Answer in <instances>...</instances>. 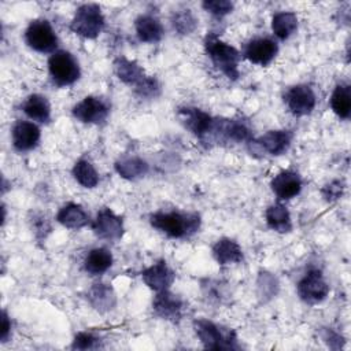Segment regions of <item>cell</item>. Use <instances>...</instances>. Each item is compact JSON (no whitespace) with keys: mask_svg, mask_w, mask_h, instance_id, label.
<instances>
[{"mask_svg":"<svg viewBox=\"0 0 351 351\" xmlns=\"http://www.w3.org/2000/svg\"><path fill=\"white\" fill-rule=\"evenodd\" d=\"M149 223L171 239H185L195 234L202 223L197 213L156 211L149 215Z\"/></svg>","mask_w":351,"mask_h":351,"instance_id":"obj_1","label":"cell"},{"mask_svg":"<svg viewBox=\"0 0 351 351\" xmlns=\"http://www.w3.org/2000/svg\"><path fill=\"white\" fill-rule=\"evenodd\" d=\"M204 51L213 64L229 80L239 78V63L241 60V52L237 48L222 41L217 34L208 33L204 37Z\"/></svg>","mask_w":351,"mask_h":351,"instance_id":"obj_2","label":"cell"},{"mask_svg":"<svg viewBox=\"0 0 351 351\" xmlns=\"http://www.w3.org/2000/svg\"><path fill=\"white\" fill-rule=\"evenodd\" d=\"M252 140V133L248 125L241 119L229 118H213L211 126L207 134L203 137L202 143L207 145L213 144H237L250 143Z\"/></svg>","mask_w":351,"mask_h":351,"instance_id":"obj_3","label":"cell"},{"mask_svg":"<svg viewBox=\"0 0 351 351\" xmlns=\"http://www.w3.org/2000/svg\"><path fill=\"white\" fill-rule=\"evenodd\" d=\"M193 329L207 350H239L237 335L233 329L223 325H218L206 318H197L193 321Z\"/></svg>","mask_w":351,"mask_h":351,"instance_id":"obj_4","label":"cell"},{"mask_svg":"<svg viewBox=\"0 0 351 351\" xmlns=\"http://www.w3.org/2000/svg\"><path fill=\"white\" fill-rule=\"evenodd\" d=\"M106 19L99 4L86 3L75 10L70 29L84 38H96L104 29Z\"/></svg>","mask_w":351,"mask_h":351,"instance_id":"obj_5","label":"cell"},{"mask_svg":"<svg viewBox=\"0 0 351 351\" xmlns=\"http://www.w3.org/2000/svg\"><path fill=\"white\" fill-rule=\"evenodd\" d=\"M48 71L56 86H69L78 81L81 69L75 56L64 49L55 51L48 59Z\"/></svg>","mask_w":351,"mask_h":351,"instance_id":"obj_6","label":"cell"},{"mask_svg":"<svg viewBox=\"0 0 351 351\" xmlns=\"http://www.w3.org/2000/svg\"><path fill=\"white\" fill-rule=\"evenodd\" d=\"M26 44L40 53L55 52L58 47V36L47 19H34L32 21L25 30Z\"/></svg>","mask_w":351,"mask_h":351,"instance_id":"obj_7","label":"cell"},{"mask_svg":"<svg viewBox=\"0 0 351 351\" xmlns=\"http://www.w3.org/2000/svg\"><path fill=\"white\" fill-rule=\"evenodd\" d=\"M298 296L306 304H318L329 295V285L318 269H310L296 285Z\"/></svg>","mask_w":351,"mask_h":351,"instance_id":"obj_8","label":"cell"},{"mask_svg":"<svg viewBox=\"0 0 351 351\" xmlns=\"http://www.w3.org/2000/svg\"><path fill=\"white\" fill-rule=\"evenodd\" d=\"M71 114L82 123L100 125L107 121L110 115V106L101 97L86 96L73 106Z\"/></svg>","mask_w":351,"mask_h":351,"instance_id":"obj_9","label":"cell"},{"mask_svg":"<svg viewBox=\"0 0 351 351\" xmlns=\"http://www.w3.org/2000/svg\"><path fill=\"white\" fill-rule=\"evenodd\" d=\"M90 226L99 239L107 241H118L125 230L122 218L108 207H103L97 211Z\"/></svg>","mask_w":351,"mask_h":351,"instance_id":"obj_10","label":"cell"},{"mask_svg":"<svg viewBox=\"0 0 351 351\" xmlns=\"http://www.w3.org/2000/svg\"><path fill=\"white\" fill-rule=\"evenodd\" d=\"M284 101L293 115L304 117L311 114L315 108L317 96L311 86L306 84H298L285 92Z\"/></svg>","mask_w":351,"mask_h":351,"instance_id":"obj_11","label":"cell"},{"mask_svg":"<svg viewBox=\"0 0 351 351\" xmlns=\"http://www.w3.org/2000/svg\"><path fill=\"white\" fill-rule=\"evenodd\" d=\"M278 53V44L270 37H255L243 48V56L252 64L267 66Z\"/></svg>","mask_w":351,"mask_h":351,"instance_id":"obj_12","label":"cell"},{"mask_svg":"<svg viewBox=\"0 0 351 351\" xmlns=\"http://www.w3.org/2000/svg\"><path fill=\"white\" fill-rule=\"evenodd\" d=\"M293 133L291 130H269L256 140H251L248 144L254 145L259 152H265L267 155L280 156L285 154L292 144Z\"/></svg>","mask_w":351,"mask_h":351,"instance_id":"obj_13","label":"cell"},{"mask_svg":"<svg viewBox=\"0 0 351 351\" xmlns=\"http://www.w3.org/2000/svg\"><path fill=\"white\" fill-rule=\"evenodd\" d=\"M177 118L186 130H189L193 136H196L202 141L203 137L207 134L214 117H211L208 112L197 107L186 106V107H180L177 110Z\"/></svg>","mask_w":351,"mask_h":351,"instance_id":"obj_14","label":"cell"},{"mask_svg":"<svg viewBox=\"0 0 351 351\" xmlns=\"http://www.w3.org/2000/svg\"><path fill=\"white\" fill-rule=\"evenodd\" d=\"M152 308L158 317L166 321L178 322L184 315L185 303L178 295L170 292V289H166L156 292L152 300Z\"/></svg>","mask_w":351,"mask_h":351,"instance_id":"obj_15","label":"cell"},{"mask_svg":"<svg viewBox=\"0 0 351 351\" xmlns=\"http://www.w3.org/2000/svg\"><path fill=\"white\" fill-rule=\"evenodd\" d=\"M41 138V130L33 121H16L11 129L12 147L18 152L36 148Z\"/></svg>","mask_w":351,"mask_h":351,"instance_id":"obj_16","label":"cell"},{"mask_svg":"<svg viewBox=\"0 0 351 351\" xmlns=\"http://www.w3.org/2000/svg\"><path fill=\"white\" fill-rule=\"evenodd\" d=\"M141 278L149 289L162 292L170 289L176 280V274L166 261H158L141 271Z\"/></svg>","mask_w":351,"mask_h":351,"instance_id":"obj_17","label":"cell"},{"mask_svg":"<svg viewBox=\"0 0 351 351\" xmlns=\"http://www.w3.org/2000/svg\"><path fill=\"white\" fill-rule=\"evenodd\" d=\"M303 186L300 174L295 170H282L276 174L270 182V188L278 200H289L296 197Z\"/></svg>","mask_w":351,"mask_h":351,"instance_id":"obj_18","label":"cell"},{"mask_svg":"<svg viewBox=\"0 0 351 351\" xmlns=\"http://www.w3.org/2000/svg\"><path fill=\"white\" fill-rule=\"evenodd\" d=\"M112 67H114L115 75L123 84L133 86V88L138 86L147 78V74H145L143 66H140L136 60H130L125 56L117 58L112 63Z\"/></svg>","mask_w":351,"mask_h":351,"instance_id":"obj_19","label":"cell"},{"mask_svg":"<svg viewBox=\"0 0 351 351\" xmlns=\"http://www.w3.org/2000/svg\"><path fill=\"white\" fill-rule=\"evenodd\" d=\"M213 256L217 261L218 265L226 266V265H234L240 263L244 259L243 250L240 244L229 237H222L215 241L213 245Z\"/></svg>","mask_w":351,"mask_h":351,"instance_id":"obj_20","label":"cell"},{"mask_svg":"<svg viewBox=\"0 0 351 351\" xmlns=\"http://www.w3.org/2000/svg\"><path fill=\"white\" fill-rule=\"evenodd\" d=\"M134 29L138 40L141 43H148V44L160 41L165 33V29L160 21L148 14L138 15L134 19Z\"/></svg>","mask_w":351,"mask_h":351,"instance_id":"obj_21","label":"cell"},{"mask_svg":"<svg viewBox=\"0 0 351 351\" xmlns=\"http://www.w3.org/2000/svg\"><path fill=\"white\" fill-rule=\"evenodd\" d=\"M22 110L33 122L48 123L51 121V104L48 99L40 93L29 95L22 103Z\"/></svg>","mask_w":351,"mask_h":351,"instance_id":"obj_22","label":"cell"},{"mask_svg":"<svg viewBox=\"0 0 351 351\" xmlns=\"http://www.w3.org/2000/svg\"><path fill=\"white\" fill-rule=\"evenodd\" d=\"M56 221L67 229H81L90 223L89 214L81 204L67 203L56 214Z\"/></svg>","mask_w":351,"mask_h":351,"instance_id":"obj_23","label":"cell"},{"mask_svg":"<svg viewBox=\"0 0 351 351\" xmlns=\"http://www.w3.org/2000/svg\"><path fill=\"white\" fill-rule=\"evenodd\" d=\"M114 258L111 251L103 247L90 250L84 259V269L90 276H100L112 266Z\"/></svg>","mask_w":351,"mask_h":351,"instance_id":"obj_24","label":"cell"},{"mask_svg":"<svg viewBox=\"0 0 351 351\" xmlns=\"http://www.w3.org/2000/svg\"><path fill=\"white\" fill-rule=\"evenodd\" d=\"M265 221L267 226L278 233H288L292 230V219L288 208L281 203L270 204L265 211Z\"/></svg>","mask_w":351,"mask_h":351,"instance_id":"obj_25","label":"cell"},{"mask_svg":"<svg viewBox=\"0 0 351 351\" xmlns=\"http://www.w3.org/2000/svg\"><path fill=\"white\" fill-rule=\"evenodd\" d=\"M88 300H89L90 306L100 313L110 311L117 304L115 293H114L112 288L107 284H95L88 291Z\"/></svg>","mask_w":351,"mask_h":351,"instance_id":"obj_26","label":"cell"},{"mask_svg":"<svg viewBox=\"0 0 351 351\" xmlns=\"http://www.w3.org/2000/svg\"><path fill=\"white\" fill-rule=\"evenodd\" d=\"M115 171L122 177V178H126V180H137V178H141L144 177L148 170H149V166L148 163L138 158V156H126V158H122L119 160L115 162Z\"/></svg>","mask_w":351,"mask_h":351,"instance_id":"obj_27","label":"cell"},{"mask_svg":"<svg viewBox=\"0 0 351 351\" xmlns=\"http://www.w3.org/2000/svg\"><path fill=\"white\" fill-rule=\"evenodd\" d=\"M271 30L280 40L289 38L298 30V15L292 11L276 12L271 18Z\"/></svg>","mask_w":351,"mask_h":351,"instance_id":"obj_28","label":"cell"},{"mask_svg":"<svg viewBox=\"0 0 351 351\" xmlns=\"http://www.w3.org/2000/svg\"><path fill=\"white\" fill-rule=\"evenodd\" d=\"M330 108L341 119H347L351 114V86L339 84L330 96Z\"/></svg>","mask_w":351,"mask_h":351,"instance_id":"obj_29","label":"cell"},{"mask_svg":"<svg viewBox=\"0 0 351 351\" xmlns=\"http://www.w3.org/2000/svg\"><path fill=\"white\" fill-rule=\"evenodd\" d=\"M74 180L84 188H95L99 184V173L88 159H80L73 166Z\"/></svg>","mask_w":351,"mask_h":351,"instance_id":"obj_30","label":"cell"},{"mask_svg":"<svg viewBox=\"0 0 351 351\" xmlns=\"http://www.w3.org/2000/svg\"><path fill=\"white\" fill-rule=\"evenodd\" d=\"M171 25L174 30L182 36L191 34L197 27V19L191 10H180L173 14Z\"/></svg>","mask_w":351,"mask_h":351,"instance_id":"obj_31","label":"cell"},{"mask_svg":"<svg viewBox=\"0 0 351 351\" xmlns=\"http://www.w3.org/2000/svg\"><path fill=\"white\" fill-rule=\"evenodd\" d=\"M100 343V339L88 330L78 332L71 343L73 350H93L97 348Z\"/></svg>","mask_w":351,"mask_h":351,"instance_id":"obj_32","label":"cell"},{"mask_svg":"<svg viewBox=\"0 0 351 351\" xmlns=\"http://www.w3.org/2000/svg\"><path fill=\"white\" fill-rule=\"evenodd\" d=\"M202 7L214 16L222 18L233 11L234 4L229 0H206L202 3Z\"/></svg>","mask_w":351,"mask_h":351,"instance_id":"obj_33","label":"cell"},{"mask_svg":"<svg viewBox=\"0 0 351 351\" xmlns=\"http://www.w3.org/2000/svg\"><path fill=\"white\" fill-rule=\"evenodd\" d=\"M134 92L140 96V97H147V99H152L156 97L160 92V85L158 82L156 78L147 75V78L134 88Z\"/></svg>","mask_w":351,"mask_h":351,"instance_id":"obj_34","label":"cell"},{"mask_svg":"<svg viewBox=\"0 0 351 351\" xmlns=\"http://www.w3.org/2000/svg\"><path fill=\"white\" fill-rule=\"evenodd\" d=\"M344 188H346V185L341 180H333L329 184H326L325 186H322L321 195L326 202H335L341 197Z\"/></svg>","mask_w":351,"mask_h":351,"instance_id":"obj_35","label":"cell"},{"mask_svg":"<svg viewBox=\"0 0 351 351\" xmlns=\"http://www.w3.org/2000/svg\"><path fill=\"white\" fill-rule=\"evenodd\" d=\"M10 335H11V319L7 315V313L3 311V314H1V335H0L1 343H5L7 339L10 337Z\"/></svg>","mask_w":351,"mask_h":351,"instance_id":"obj_36","label":"cell"},{"mask_svg":"<svg viewBox=\"0 0 351 351\" xmlns=\"http://www.w3.org/2000/svg\"><path fill=\"white\" fill-rule=\"evenodd\" d=\"M322 339L325 340V343H328L329 347H332V343L336 341V343H337V347L340 348V347H341L340 343H343V337H341L340 335H337L336 332H333L332 329H325V330H324V335H322Z\"/></svg>","mask_w":351,"mask_h":351,"instance_id":"obj_37","label":"cell"}]
</instances>
